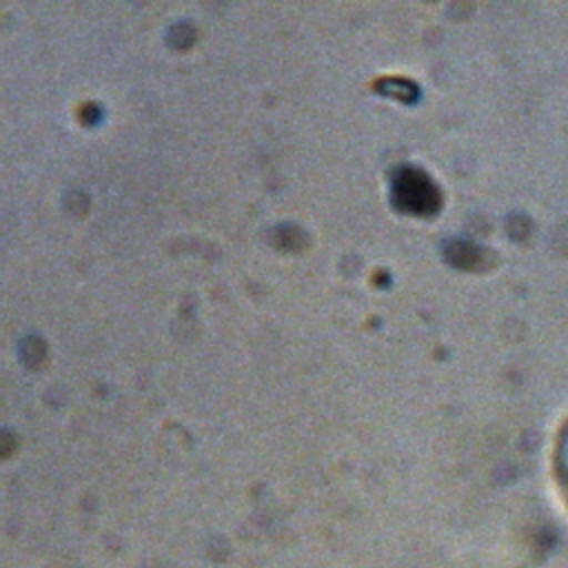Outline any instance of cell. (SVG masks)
Segmentation results:
<instances>
[{
    "mask_svg": "<svg viewBox=\"0 0 568 568\" xmlns=\"http://www.w3.org/2000/svg\"><path fill=\"white\" fill-rule=\"evenodd\" d=\"M397 197L406 202V206L415 209V211H428V200L435 197V193L430 191L428 182L419 175L415 178L413 173L406 175V180H402V184L397 186Z\"/></svg>",
    "mask_w": 568,
    "mask_h": 568,
    "instance_id": "6da1fadb",
    "label": "cell"
},
{
    "mask_svg": "<svg viewBox=\"0 0 568 568\" xmlns=\"http://www.w3.org/2000/svg\"><path fill=\"white\" fill-rule=\"evenodd\" d=\"M552 468H555L557 490H559L564 504L568 506V422L557 433L555 453H552Z\"/></svg>",
    "mask_w": 568,
    "mask_h": 568,
    "instance_id": "7a4b0ae2",
    "label": "cell"
}]
</instances>
